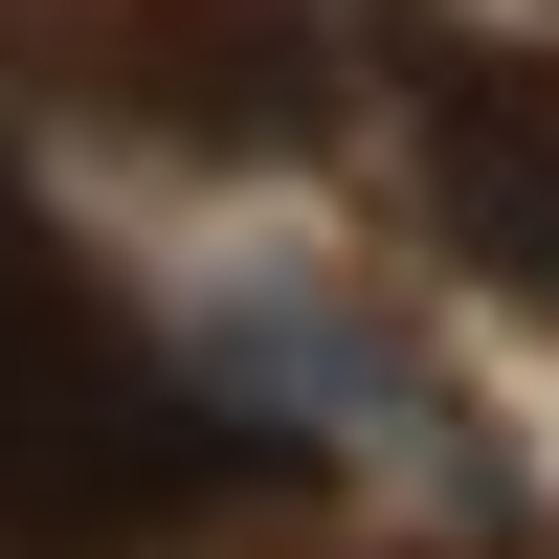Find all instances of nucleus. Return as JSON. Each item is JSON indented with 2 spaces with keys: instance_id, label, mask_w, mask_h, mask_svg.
I'll use <instances>...</instances> for the list:
<instances>
[{
  "instance_id": "obj_1",
  "label": "nucleus",
  "mask_w": 559,
  "mask_h": 559,
  "mask_svg": "<svg viewBox=\"0 0 559 559\" xmlns=\"http://www.w3.org/2000/svg\"><path fill=\"white\" fill-rule=\"evenodd\" d=\"M269 471H292V448L224 426V403L23 224V179H0V515L134 537V515H202V492H269Z\"/></svg>"
},
{
  "instance_id": "obj_2",
  "label": "nucleus",
  "mask_w": 559,
  "mask_h": 559,
  "mask_svg": "<svg viewBox=\"0 0 559 559\" xmlns=\"http://www.w3.org/2000/svg\"><path fill=\"white\" fill-rule=\"evenodd\" d=\"M90 90L157 134H224V157H292V134H336V23H292V0H68Z\"/></svg>"
}]
</instances>
